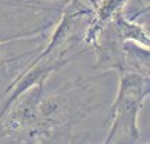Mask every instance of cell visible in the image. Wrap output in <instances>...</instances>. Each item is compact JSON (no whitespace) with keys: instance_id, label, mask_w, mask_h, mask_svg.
<instances>
[{"instance_id":"obj_1","label":"cell","mask_w":150,"mask_h":144,"mask_svg":"<svg viewBox=\"0 0 150 144\" xmlns=\"http://www.w3.org/2000/svg\"><path fill=\"white\" fill-rule=\"evenodd\" d=\"M149 94L150 78L147 74L129 69L120 71V86L110 107L112 124L104 140L106 144L112 143L118 133H122L126 141L139 140L138 115Z\"/></svg>"},{"instance_id":"obj_2","label":"cell","mask_w":150,"mask_h":144,"mask_svg":"<svg viewBox=\"0 0 150 144\" xmlns=\"http://www.w3.org/2000/svg\"><path fill=\"white\" fill-rule=\"evenodd\" d=\"M71 58L72 57L63 58V54H52V55H47L42 60H38L37 63L26 66L20 72L18 77L5 89V92L0 97V98H3L6 94H9L8 100L0 101V120L8 115L11 106L17 101V98H20L31 87L38 86V84H45V81L49 78V75L52 72H55L57 69H60L63 65H66Z\"/></svg>"},{"instance_id":"obj_3","label":"cell","mask_w":150,"mask_h":144,"mask_svg":"<svg viewBox=\"0 0 150 144\" xmlns=\"http://www.w3.org/2000/svg\"><path fill=\"white\" fill-rule=\"evenodd\" d=\"M126 3H127V0H101L93 12L95 18L92 20L91 26L86 31V35H84L86 43L92 45L95 42V38L98 37L100 31L106 25L113 22V18L122 12V8H124Z\"/></svg>"},{"instance_id":"obj_4","label":"cell","mask_w":150,"mask_h":144,"mask_svg":"<svg viewBox=\"0 0 150 144\" xmlns=\"http://www.w3.org/2000/svg\"><path fill=\"white\" fill-rule=\"evenodd\" d=\"M113 25L117 28V32L122 42H133L139 46H144L146 49H149L150 40H149V32L146 28L139 23H135L133 20L126 18L122 16V12L120 16L113 18Z\"/></svg>"},{"instance_id":"obj_5","label":"cell","mask_w":150,"mask_h":144,"mask_svg":"<svg viewBox=\"0 0 150 144\" xmlns=\"http://www.w3.org/2000/svg\"><path fill=\"white\" fill-rule=\"evenodd\" d=\"M46 28H40L34 32L29 34H25V35H14V37H5V38H0V65H5V63H11V60H2L3 55V51L6 46H9L16 42H22V40H34V38H38L40 35H43Z\"/></svg>"},{"instance_id":"obj_6","label":"cell","mask_w":150,"mask_h":144,"mask_svg":"<svg viewBox=\"0 0 150 144\" xmlns=\"http://www.w3.org/2000/svg\"><path fill=\"white\" fill-rule=\"evenodd\" d=\"M38 2H43V3H67V0H38Z\"/></svg>"}]
</instances>
